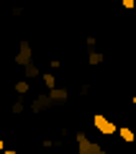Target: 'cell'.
<instances>
[{
	"mask_svg": "<svg viewBox=\"0 0 136 154\" xmlns=\"http://www.w3.org/2000/svg\"><path fill=\"white\" fill-rule=\"evenodd\" d=\"M121 5H123L126 11H134V8H136V0H121Z\"/></svg>",
	"mask_w": 136,
	"mask_h": 154,
	"instance_id": "obj_12",
	"label": "cell"
},
{
	"mask_svg": "<svg viewBox=\"0 0 136 154\" xmlns=\"http://www.w3.org/2000/svg\"><path fill=\"white\" fill-rule=\"evenodd\" d=\"M105 62V54L103 51H87V64L95 67V64H103Z\"/></svg>",
	"mask_w": 136,
	"mask_h": 154,
	"instance_id": "obj_9",
	"label": "cell"
},
{
	"mask_svg": "<svg viewBox=\"0 0 136 154\" xmlns=\"http://www.w3.org/2000/svg\"><path fill=\"white\" fill-rule=\"evenodd\" d=\"M0 152H5V144H3V139H0Z\"/></svg>",
	"mask_w": 136,
	"mask_h": 154,
	"instance_id": "obj_16",
	"label": "cell"
},
{
	"mask_svg": "<svg viewBox=\"0 0 136 154\" xmlns=\"http://www.w3.org/2000/svg\"><path fill=\"white\" fill-rule=\"evenodd\" d=\"M93 126L98 128V134H103V136H113V134H118L116 121H110L105 113H95L93 116Z\"/></svg>",
	"mask_w": 136,
	"mask_h": 154,
	"instance_id": "obj_2",
	"label": "cell"
},
{
	"mask_svg": "<svg viewBox=\"0 0 136 154\" xmlns=\"http://www.w3.org/2000/svg\"><path fill=\"white\" fill-rule=\"evenodd\" d=\"M131 103H134V105H136V95H134V98H131Z\"/></svg>",
	"mask_w": 136,
	"mask_h": 154,
	"instance_id": "obj_17",
	"label": "cell"
},
{
	"mask_svg": "<svg viewBox=\"0 0 136 154\" xmlns=\"http://www.w3.org/2000/svg\"><path fill=\"white\" fill-rule=\"evenodd\" d=\"M13 90H16V95H18V98H23V95H28V93H31V82H28V80H18V82L13 85Z\"/></svg>",
	"mask_w": 136,
	"mask_h": 154,
	"instance_id": "obj_6",
	"label": "cell"
},
{
	"mask_svg": "<svg viewBox=\"0 0 136 154\" xmlns=\"http://www.w3.org/2000/svg\"><path fill=\"white\" fill-rule=\"evenodd\" d=\"M118 136H121V139H123V141H126V144H136V134H134V131H131V128H128V126H118Z\"/></svg>",
	"mask_w": 136,
	"mask_h": 154,
	"instance_id": "obj_7",
	"label": "cell"
},
{
	"mask_svg": "<svg viewBox=\"0 0 136 154\" xmlns=\"http://www.w3.org/2000/svg\"><path fill=\"white\" fill-rule=\"evenodd\" d=\"M23 108H26V103H23V98H18L16 103L11 105V113H13V116H18V113H23Z\"/></svg>",
	"mask_w": 136,
	"mask_h": 154,
	"instance_id": "obj_11",
	"label": "cell"
},
{
	"mask_svg": "<svg viewBox=\"0 0 136 154\" xmlns=\"http://www.w3.org/2000/svg\"><path fill=\"white\" fill-rule=\"evenodd\" d=\"M75 141H77V154H105V149L100 144H95L93 139L87 136V134H82V131L75 134Z\"/></svg>",
	"mask_w": 136,
	"mask_h": 154,
	"instance_id": "obj_1",
	"label": "cell"
},
{
	"mask_svg": "<svg viewBox=\"0 0 136 154\" xmlns=\"http://www.w3.org/2000/svg\"><path fill=\"white\" fill-rule=\"evenodd\" d=\"M51 98H49V93H39V95H33V100H31V113H44V110H49L51 108Z\"/></svg>",
	"mask_w": 136,
	"mask_h": 154,
	"instance_id": "obj_4",
	"label": "cell"
},
{
	"mask_svg": "<svg viewBox=\"0 0 136 154\" xmlns=\"http://www.w3.org/2000/svg\"><path fill=\"white\" fill-rule=\"evenodd\" d=\"M87 49L95 51V36H87Z\"/></svg>",
	"mask_w": 136,
	"mask_h": 154,
	"instance_id": "obj_13",
	"label": "cell"
},
{
	"mask_svg": "<svg viewBox=\"0 0 136 154\" xmlns=\"http://www.w3.org/2000/svg\"><path fill=\"white\" fill-rule=\"evenodd\" d=\"M31 62H33V46H31V41H26V38H23L21 44H18L16 57H13V64L26 67V64H31Z\"/></svg>",
	"mask_w": 136,
	"mask_h": 154,
	"instance_id": "obj_3",
	"label": "cell"
},
{
	"mask_svg": "<svg viewBox=\"0 0 136 154\" xmlns=\"http://www.w3.org/2000/svg\"><path fill=\"white\" fill-rule=\"evenodd\" d=\"M39 75H41V72H39V67L33 64V62H31V64H26V67H23V80H28V82H31V80H36Z\"/></svg>",
	"mask_w": 136,
	"mask_h": 154,
	"instance_id": "obj_8",
	"label": "cell"
},
{
	"mask_svg": "<svg viewBox=\"0 0 136 154\" xmlns=\"http://www.w3.org/2000/svg\"><path fill=\"white\" fill-rule=\"evenodd\" d=\"M41 80H44V85H46V93L57 88V77H54V72H44V75H41Z\"/></svg>",
	"mask_w": 136,
	"mask_h": 154,
	"instance_id": "obj_10",
	"label": "cell"
},
{
	"mask_svg": "<svg viewBox=\"0 0 136 154\" xmlns=\"http://www.w3.org/2000/svg\"><path fill=\"white\" fill-rule=\"evenodd\" d=\"M49 98H51V103H54V105H64L67 100H70V90L54 88V90H49Z\"/></svg>",
	"mask_w": 136,
	"mask_h": 154,
	"instance_id": "obj_5",
	"label": "cell"
},
{
	"mask_svg": "<svg viewBox=\"0 0 136 154\" xmlns=\"http://www.w3.org/2000/svg\"><path fill=\"white\" fill-rule=\"evenodd\" d=\"M49 64H51V69H59V67H62V62H59V59H51Z\"/></svg>",
	"mask_w": 136,
	"mask_h": 154,
	"instance_id": "obj_14",
	"label": "cell"
},
{
	"mask_svg": "<svg viewBox=\"0 0 136 154\" xmlns=\"http://www.w3.org/2000/svg\"><path fill=\"white\" fill-rule=\"evenodd\" d=\"M0 154H18L16 149H5V152H0Z\"/></svg>",
	"mask_w": 136,
	"mask_h": 154,
	"instance_id": "obj_15",
	"label": "cell"
}]
</instances>
